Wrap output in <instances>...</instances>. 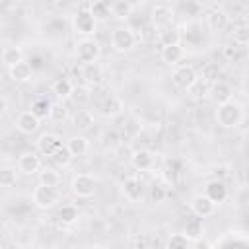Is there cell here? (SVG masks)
Here are the masks:
<instances>
[{"label":"cell","instance_id":"7a4b0ae2","mask_svg":"<svg viewBox=\"0 0 249 249\" xmlns=\"http://www.w3.org/2000/svg\"><path fill=\"white\" fill-rule=\"evenodd\" d=\"M31 202L39 210H51L60 202V191L54 185H45L37 183L31 191Z\"/></svg>","mask_w":249,"mask_h":249},{"label":"cell","instance_id":"74e56055","mask_svg":"<svg viewBox=\"0 0 249 249\" xmlns=\"http://www.w3.org/2000/svg\"><path fill=\"white\" fill-rule=\"evenodd\" d=\"M0 185L4 187V189H10V187H14L16 185V169L14 167H2L0 169Z\"/></svg>","mask_w":249,"mask_h":249},{"label":"cell","instance_id":"4fadbf2b","mask_svg":"<svg viewBox=\"0 0 249 249\" xmlns=\"http://www.w3.org/2000/svg\"><path fill=\"white\" fill-rule=\"evenodd\" d=\"M43 169L41 158L35 152H23L18 158V171H21L23 175H39V171Z\"/></svg>","mask_w":249,"mask_h":249},{"label":"cell","instance_id":"4316f807","mask_svg":"<svg viewBox=\"0 0 249 249\" xmlns=\"http://www.w3.org/2000/svg\"><path fill=\"white\" fill-rule=\"evenodd\" d=\"M165 247H171V249H187V247H193V235L187 231H179V233H171L165 241Z\"/></svg>","mask_w":249,"mask_h":249},{"label":"cell","instance_id":"e0dca14e","mask_svg":"<svg viewBox=\"0 0 249 249\" xmlns=\"http://www.w3.org/2000/svg\"><path fill=\"white\" fill-rule=\"evenodd\" d=\"M80 74H82V78L86 80V84H89V86H97V84L103 82V66L99 64V60H97V62L82 64Z\"/></svg>","mask_w":249,"mask_h":249},{"label":"cell","instance_id":"d4e9b609","mask_svg":"<svg viewBox=\"0 0 249 249\" xmlns=\"http://www.w3.org/2000/svg\"><path fill=\"white\" fill-rule=\"evenodd\" d=\"M99 109H101V113H103L105 117H117V115L123 113V101H121L117 95H109V97H105V99L101 101Z\"/></svg>","mask_w":249,"mask_h":249},{"label":"cell","instance_id":"d6986e66","mask_svg":"<svg viewBox=\"0 0 249 249\" xmlns=\"http://www.w3.org/2000/svg\"><path fill=\"white\" fill-rule=\"evenodd\" d=\"M210 97L216 101V103H224V101H230L233 99V89L228 82L224 80H216L210 84Z\"/></svg>","mask_w":249,"mask_h":249},{"label":"cell","instance_id":"4dcf8cb0","mask_svg":"<svg viewBox=\"0 0 249 249\" xmlns=\"http://www.w3.org/2000/svg\"><path fill=\"white\" fill-rule=\"evenodd\" d=\"M91 14L95 16L97 21H105L109 16H111V4L105 2V0H95L91 6H89Z\"/></svg>","mask_w":249,"mask_h":249},{"label":"cell","instance_id":"8992f818","mask_svg":"<svg viewBox=\"0 0 249 249\" xmlns=\"http://www.w3.org/2000/svg\"><path fill=\"white\" fill-rule=\"evenodd\" d=\"M72 27L78 35L82 37H91L97 29V19L95 16L91 14L89 8H84V10H78L74 16H72Z\"/></svg>","mask_w":249,"mask_h":249},{"label":"cell","instance_id":"44dd1931","mask_svg":"<svg viewBox=\"0 0 249 249\" xmlns=\"http://www.w3.org/2000/svg\"><path fill=\"white\" fill-rule=\"evenodd\" d=\"M161 60L169 66H177L183 58H185V49L179 45H169V47H161Z\"/></svg>","mask_w":249,"mask_h":249},{"label":"cell","instance_id":"7c38bea8","mask_svg":"<svg viewBox=\"0 0 249 249\" xmlns=\"http://www.w3.org/2000/svg\"><path fill=\"white\" fill-rule=\"evenodd\" d=\"M130 165L138 171H150L156 165V154L150 148H140L130 154Z\"/></svg>","mask_w":249,"mask_h":249},{"label":"cell","instance_id":"603a6c76","mask_svg":"<svg viewBox=\"0 0 249 249\" xmlns=\"http://www.w3.org/2000/svg\"><path fill=\"white\" fill-rule=\"evenodd\" d=\"M158 43L161 47H169V45H179L181 43V31L173 25L161 27L158 29Z\"/></svg>","mask_w":249,"mask_h":249},{"label":"cell","instance_id":"484cf974","mask_svg":"<svg viewBox=\"0 0 249 249\" xmlns=\"http://www.w3.org/2000/svg\"><path fill=\"white\" fill-rule=\"evenodd\" d=\"M21 60H23V53H21V49L18 45H6L2 49V62H4V66L10 68V66L21 62Z\"/></svg>","mask_w":249,"mask_h":249},{"label":"cell","instance_id":"60d3db41","mask_svg":"<svg viewBox=\"0 0 249 249\" xmlns=\"http://www.w3.org/2000/svg\"><path fill=\"white\" fill-rule=\"evenodd\" d=\"M249 41V31L247 29H239L233 33V43L235 45H245Z\"/></svg>","mask_w":249,"mask_h":249},{"label":"cell","instance_id":"836d02e7","mask_svg":"<svg viewBox=\"0 0 249 249\" xmlns=\"http://www.w3.org/2000/svg\"><path fill=\"white\" fill-rule=\"evenodd\" d=\"M49 119L53 121V123H64L66 119H68V109H66V105L64 103H53L51 105V113H49Z\"/></svg>","mask_w":249,"mask_h":249},{"label":"cell","instance_id":"f35d334b","mask_svg":"<svg viewBox=\"0 0 249 249\" xmlns=\"http://www.w3.org/2000/svg\"><path fill=\"white\" fill-rule=\"evenodd\" d=\"M210 84L212 82H208V80H200L198 78V82L189 89L195 97H204V95H210Z\"/></svg>","mask_w":249,"mask_h":249},{"label":"cell","instance_id":"30bf717a","mask_svg":"<svg viewBox=\"0 0 249 249\" xmlns=\"http://www.w3.org/2000/svg\"><path fill=\"white\" fill-rule=\"evenodd\" d=\"M212 247H249V233L243 230H230L216 239Z\"/></svg>","mask_w":249,"mask_h":249},{"label":"cell","instance_id":"cb8c5ba5","mask_svg":"<svg viewBox=\"0 0 249 249\" xmlns=\"http://www.w3.org/2000/svg\"><path fill=\"white\" fill-rule=\"evenodd\" d=\"M72 89H74V84H72V80H68V78H56V80L53 82V86H51V91H53V93L56 95V99H60V101L70 99Z\"/></svg>","mask_w":249,"mask_h":249},{"label":"cell","instance_id":"83f0119b","mask_svg":"<svg viewBox=\"0 0 249 249\" xmlns=\"http://www.w3.org/2000/svg\"><path fill=\"white\" fill-rule=\"evenodd\" d=\"M72 124L78 128V130H88L93 126V115L88 111V109H78L74 115H72Z\"/></svg>","mask_w":249,"mask_h":249},{"label":"cell","instance_id":"9c48e42d","mask_svg":"<svg viewBox=\"0 0 249 249\" xmlns=\"http://www.w3.org/2000/svg\"><path fill=\"white\" fill-rule=\"evenodd\" d=\"M66 142H62V138L56 134V132H43L39 138H37V152L41 156H47V158H53Z\"/></svg>","mask_w":249,"mask_h":249},{"label":"cell","instance_id":"ba28073f","mask_svg":"<svg viewBox=\"0 0 249 249\" xmlns=\"http://www.w3.org/2000/svg\"><path fill=\"white\" fill-rule=\"evenodd\" d=\"M189 206H191V212L196 216V218H210L214 212H216V208H218V204L208 196V195H204V193H200V195H195L193 198H191V202H189Z\"/></svg>","mask_w":249,"mask_h":249},{"label":"cell","instance_id":"8d00e7d4","mask_svg":"<svg viewBox=\"0 0 249 249\" xmlns=\"http://www.w3.org/2000/svg\"><path fill=\"white\" fill-rule=\"evenodd\" d=\"M150 196L154 202H163L167 198V187L161 181H154L150 187Z\"/></svg>","mask_w":249,"mask_h":249},{"label":"cell","instance_id":"277c9868","mask_svg":"<svg viewBox=\"0 0 249 249\" xmlns=\"http://www.w3.org/2000/svg\"><path fill=\"white\" fill-rule=\"evenodd\" d=\"M74 53H76V58L80 60V64L97 62L101 56V45L93 37H82V39H78Z\"/></svg>","mask_w":249,"mask_h":249},{"label":"cell","instance_id":"b9f144b4","mask_svg":"<svg viewBox=\"0 0 249 249\" xmlns=\"http://www.w3.org/2000/svg\"><path fill=\"white\" fill-rule=\"evenodd\" d=\"M235 53H237V47H235V45H226V47H224V56H226V58L235 56Z\"/></svg>","mask_w":249,"mask_h":249},{"label":"cell","instance_id":"1f68e13d","mask_svg":"<svg viewBox=\"0 0 249 249\" xmlns=\"http://www.w3.org/2000/svg\"><path fill=\"white\" fill-rule=\"evenodd\" d=\"M70 99L76 103V105H86L89 99H91V93H89V88L88 86H84V84H80V86H74V89H72V95H70Z\"/></svg>","mask_w":249,"mask_h":249},{"label":"cell","instance_id":"ac0fdd59","mask_svg":"<svg viewBox=\"0 0 249 249\" xmlns=\"http://www.w3.org/2000/svg\"><path fill=\"white\" fill-rule=\"evenodd\" d=\"M204 195H208L216 204H222L226 198H228V187L224 181L220 179H210L206 185H204Z\"/></svg>","mask_w":249,"mask_h":249},{"label":"cell","instance_id":"6da1fadb","mask_svg":"<svg viewBox=\"0 0 249 249\" xmlns=\"http://www.w3.org/2000/svg\"><path fill=\"white\" fill-rule=\"evenodd\" d=\"M243 121V105L235 99L218 103L216 109V123L222 128H237Z\"/></svg>","mask_w":249,"mask_h":249},{"label":"cell","instance_id":"3957f363","mask_svg":"<svg viewBox=\"0 0 249 249\" xmlns=\"http://www.w3.org/2000/svg\"><path fill=\"white\" fill-rule=\"evenodd\" d=\"M109 41H111V47H113L115 53L124 54V53H130V51L136 47L138 35L134 33L132 27H128V25H119V27H115V29L111 31Z\"/></svg>","mask_w":249,"mask_h":249},{"label":"cell","instance_id":"9a60e30c","mask_svg":"<svg viewBox=\"0 0 249 249\" xmlns=\"http://www.w3.org/2000/svg\"><path fill=\"white\" fill-rule=\"evenodd\" d=\"M173 18H175V14H173V10L167 4H156L152 8V25L156 29H161V27L171 25L173 23Z\"/></svg>","mask_w":249,"mask_h":249},{"label":"cell","instance_id":"5b68a950","mask_svg":"<svg viewBox=\"0 0 249 249\" xmlns=\"http://www.w3.org/2000/svg\"><path fill=\"white\" fill-rule=\"evenodd\" d=\"M95 189H97V179L91 173H84V171L82 173H76L72 177V181H70V191L78 198H89V196H93Z\"/></svg>","mask_w":249,"mask_h":249},{"label":"cell","instance_id":"7402d4cb","mask_svg":"<svg viewBox=\"0 0 249 249\" xmlns=\"http://www.w3.org/2000/svg\"><path fill=\"white\" fill-rule=\"evenodd\" d=\"M66 146H68V150H70V154H72L74 158H82V156H86L88 150H89V142H88V138H86L84 134H74V136H70V138L66 140Z\"/></svg>","mask_w":249,"mask_h":249},{"label":"cell","instance_id":"ee69618b","mask_svg":"<svg viewBox=\"0 0 249 249\" xmlns=\"http://www.w3.org/2000/svg\"><path fill=\"white\" fill-rule=\"evenodd\" d=\"M130 245H136V247H138V245H140V247H148V245H150V239H148V237H142V239L138 237V239H132Z\"/></svg>","mask_w":249,"mask_h":249},{"label":"cell","instance_id":"2e32d148","mask_svg":"<svg viewBox=\"0 0 249 249\" xmlns=\"http://www.w3.org/2000/svg\"><path fill=\"white\" fill-rule=\"evenodd\" d=\"M206 25L212 29V31H224L228 25H230V16L224 8H212L208 14H206Z\"/></svg>","mask_w":249,"mask_h":249},{"label":"cell","instance_id":"7bdbcfd3","mask_svg":"<svg viewBox=\"0 0 249 249\" xmlns=\"http://www.w3.org/2000/svg\"><path fill=\"white\" fill-rule=\"evenodd\" d=\"M193 247H206V249H210V247H212V241H206V239H196V237H193Z\"/></svg>","mask_w":249,"mask_h":249},{"label":"cell","instance_id":"f1b7e54d","mask_svg":"<svg viewBox=\"0 0 249 249\" xmlns=\"http://www.w3.org/2000/svg\"><path fill=\"white\" fill-rule=\"evenodd\" d=\"M132 14V6L128 0H115L111 2V16L119 19H126Z\"/></svg>","mask_w":249,"mask_h":249},{"label":"cell","instance_id":"5bb4252c","mask_svg":"<svg viewBox=\"0 0 249 249\" xmlns=\"http://www.w3.org/2000/svg\"><path fill=\"white\" fill-rule=\"evenodd\" d=\"M39 126H41V119H39L31 109L21 111V113L16 117V128H18L19 132H23V134H33V132L39 130Z\"/></svg>","mask_w":249,"mask_h":249},{"label":"cell","instance_id":"d6a6232c","mask_svg":"<svg viewBox=\"0 0 249 249\" xmlns=\"http://www.w3.org/2000/svg\"><path fill=\"white\" fill-rule=\"evenodd\" d=\"M39 183H45V185H54L58 187L60 185V173L53 167H43L39 171Z\"/></svg>","mask_w":249,"mask_h":249},{"label":"cell","instance_id":"ffe728a7","mask_svg":"<svg viewBox=\"0 0 249 249\" xmlns=\"http://www.w3.org/2000/svg\"><path fill=\"white\" fill-rule=\"evenodd\" d=\"M8 72H10V78H12L14 82H18V84L29 82V80L33 78V66H31L29 62H25V60H21V62H18V64H14V66H10Z\"/></svg>","mask_w":249,"mask_h":249},{"label":"cell","instance_id":"52a82bcc","mask_svg":"<svg viewBox=\"0 0 249 249\" xmlns=\"http://www.w3.org/2000/svg\"><path fill=\"white\" fill-rule=\"evenodd\" d=\"M171 80L179 89L189 91L196 82H198V72L191 64H177L171 72Z\"/></svg>","mask_w":249,"mask_h":249},{"label":"cell","instance_id":"d590c367","mask_svg":"<svg viewBox=\"0 0 249 249\" xmlns=\"http://www.w3.org/2000/svg\"><path fill=\"white\" fill-rule=\"evenodd\" d=\"M51 160H53V161H54L58 167H66V165H70V161L74 160V156L70 154L68 146L64 144V146H62V148H60V150H58V152H56V154H54Z\"/></svg>","mask_w":249,"mask_h":249},{"label":"cell","instance_id":"f546056e","mask_svg":"<svg viewBox=\"0 0 249 249\" xmlns=\"http://www.w3.org/2000/svg\"><path fill=\"white\" fill-rule=\"evenodd\" d=\"M51 105H53V103H51L47 97H37V99H33V101H31V107H29V109H31V111H33V113L43 121V119H49Z\"/></svg>","mask_w":249,"mask_h":249},{"label":"cell","instance_id":"e575fe53","mask_svg":"<svg viewBox=\"0 0 249 249\" xmlns=\"http://www.w3.org/2000/svg\"><path fill=\"white\" fill-rule=\"evenodd\" d=\"M58 220L62 224H74L78 220V208L72 206V204H64L60 210H58Z\"/></svg>","mask_w":249,"mask_h":249},{"label":"cell","instance_id":"8fae6325","mask_svg":"<svg viewBox=\"0 0 249 249\" xmlns=\"http://www.w3.org/2000/svg\"><path fill=\"white\" fill-rule=\"evenodd\" d=\"M121 193L128 202H140L144 196V183L138 177H126L121 183Z\"/></svg>","mask_w":249,"mask_h":249},{"label":"cell","instance_id":"ab89813d","mask_svg":"<svg viewBox=\"0 0 249 249\" xmlns=\"http://www.w3.org/2000/svg\"><path fill=\"white\" fill-rule=\"evenodd\" d=\"M228 169H230L228 165H214V167L208 171V175H210V179H220V181H224V179L230 175Z\"/></svg>","mask_w":249,"mask_h":249}]
</instances>
